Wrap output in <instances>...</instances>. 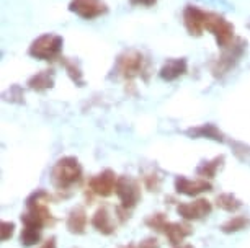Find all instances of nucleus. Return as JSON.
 <instances>
[{"label":"nucleus","mask_w":250,"mask_h":248,"mask_svg":"<svg viewBox=\"0 0 250 248\" xmlns=\"http://www.w3.org/2000/svg\"><path fill=\"white\" fill-rule=\"evenodd\" d=\"M146 70V60L138 51H128L118 59V72L125 78H134Z\"/></svg>","instance_id":"nucleus-6"},{"label":"nucleus","mask_w":250,"mask_h":248,"mask_svg":"<svg viewBox=\"0 0 250 248\" xmlns=\"http://www.w3.org/2000/svg\"><path fill=\"white\" fill-rule=\"evenodd\" d=\"M41 232H43L41 229L23 226L21 235H20V243L23 247H26V248L36 245V243H40V240H41Z\"/></svg>","instance_id":"nucleus-20"},{"label":"nucleus","mask_w":250,"mask_h":248,"mask_svg":"<svg viewBox=\"0 0 250 248\" xmlns=\"http://www.w3.org/2000/svg\"><path fill=\"white\" fill-rule=\"evenodd\" d=\"M211 210H213V206L205 198H198L190 203H180L177 206L178 216L185 221H200L209 216Z\"/></svg>","instance_id":"nucleus-7"},{"label":"nucleus","mask_w":250,"mask_h":248,"mask_svg":"<svg viewBox=\"0 0 250 248\" xmlns=\"http://www.w3.org/2000/svg\"><path fill=\"white\" fill-rule=\"evenodd\" d=\"M162 232L165 233V237H167L168 243H170L172 247L175 245H180L183 243L187 237H190L193 233V229L188 226L185 222H168L164 226Z\"/></svg>","instance_id":"nucleus-12"},{"label":"nucleus","mask_w":250,"mask_h":248,"mask_svg":"<svg viewBox=\"0 0 250 248\" xmlns=\"http://www.w3.org/2000/svg\"><path fill=\"white\" fill-rule=\"evenodd\" d=\"M2 242H7L8 238L13 237V233H15V224L13 222H8V221H2Z\"/></svg>","instance_id":"nucleus-22"},{"label":"nucleus","mask_w":250,"mask_h":248,"mask_svg":"<svg viewBox=\"0 0 250 248\" xmlns=\"http://www.w3.org/2000/svg\"><path fill=\"white\" fill-rule=\"evenodd\" d=\"M188 134L191 137H205V139H213L216 142H224V135L223 133L216 128L214 124H205V126H200V128H195V129H190Z\"/></svg>","instance_id":"nucleus-16"},{"label":"nucleus","mask_w":250,"mask_h":248,"mask_svg":"<svg viewBox=\"0 0 250 248\" xmlns=\"http://www.w3.org/2000/svg\"><path fill=\"white\" fill-rule=\"evenodd\" d=\"M116 212L118 209H115V212H113L111 206L108 204H103L102 208H98L92 217L93 229L103 233V235H113L116 232Z\"/></svg>","instance_id":"nucleus-9"},{"label":"nucleus","mask_w":250,"mask_h":248,"mask_svg":"<svg viewBox=\"0 0 250 248\" xmlns=\"http://www.w3.org/2000/svg\"><path fill=\"white\" fill-rule=\"evenodd\" d=\"M40 248H58V245H56V238L54 237L46 238V240L43 242V245H41Z\"/></svg>","instance_id":"nucleus-25"},{"label":"nucleus","mask_w":250,"mask_h":248,"mask_svg":"<svg viewBox=\"0 0 250 248\" xmlns=\"http://www.w3.org/2000/svg\"><path fill=\"white\" fill-rule=\"evenodd\" d=\"M54 83V74L53 70H41L40 74L33 76L30 80H28V85L30 88L36 92H43V90H48V88L53 87Z\"/></svg>","instance_id":"nucleus-15"},{"label":"nucleus","mask_w":250,"mask_h":248,"mask_svg":"<svg viewBox=\"0 0 250 248\" xmlns=\"http://www.w3.org/2000/svg\"><path fill=\"white\" fill-rule=\"evenodd\" d=\"M249 226H250V219L247 216H234L232 219H229L228 222H224L221 226V230L224 233H235L247 229Z\"/></svg>","instance_id":"nucleus-19"},{"label":"nucleus","mask_w":250,"mask_h":248,"mask_svg":"<svg viewBox=\"0 0 250 248\" xmlns=\"http://www.w3.org/2000/svg\"><path fill=\"white\" fill-rule=\"evenodd\" d=\"M115 193L118 196V199H120L121 208L125 209L126 212H128L129 209L136 208L141 201V198H143L139 183L133 178V176H128V175L118 176Z\"/></svg>","instance_id":"nucleus-2"},{"label":"nucleus","mask_w":250,"mask_h":248,"mask_svg":"<svg viewBox=\"0 0 250 248\" xmlns=\"http://www.w3.org/2000/svg\"><path fill=\"white\" fill-rule=\"evenodd\" d=\"M69 8L70 12L85 20H93L108 12V7L103 0H72Z\"/></svg>","instance_id":"nucleus-8"},{"label":"nucleus","mask_w":250,"mask_h":248,"mask_svg":"<svg viewBox=\"0 0 250 248\" xmlns=\"http://www.w3.org/2000/svg\"><path fill=\"white\" fill-rule=\"evenodd\" d=\"M144 183L146 186L149 188V191H159V186H160V176L157 175H146L144 176Z\"/></svg>","instance_id":"nucleus-23"},{"label":"nucleus","mask_w":250,"mask_h":248,"mask_svg":"<svg viewBox=\"0 0 250 248\" xmlns=\"http://www.w3.org/2000/svg\"><path fill=\"white\" fill-rule=\"evenodd\" d=\"M172 248H193V245H190V243H180V245H175Z\"/></svg>","instance_id":"nucleus-27"},{"label":"nucleus","mask_w":250,"mask_h":248,"mask_svg":"<svg viewBox=\"0 0 250 248\" xmlns=\"http://www.w3.org/2000/svg\"><path fill=\"white\" fill-rule=\"evenodd\" d=\"M116 181H118L116 173L110 170V168H106V170L100 172L98 175L92 176L88 180V191L95 196H100V198H110L115 193Z\"/></svg>","instance_id":"nucleus-5"},{"label":"nucleus","mask_w":250,"mask_h":248,"mask_svg":"<svg viewBox=\"0 0 250 248\" xmlns=\"http://www.w3.org/2000/svg\"><path fill=\"white\" fill-rule=\"evenodd\" d=\"M165 224H167V217H165V214H162V212L152 214V216H149L146 219V226L154 229V230H157V232H162Z\"/></svg>","instance_id":"nucleus-21"},{"label":"nucleus","mask_w":250,"mask_h":248,"mask_svg":"<svg viewBox=\"0 0 250 248\" xmlns=\"http://www.w3.org/2000/svg\"><path fill=\"white\" fill-rule=\"evenodd\" d=\"M205 18L206 12L196 5H188L183 10V23H185L188 33L193 36H200L201 31L205 30Z\"/></svg>","instance_id":"nucleus-11"},{"label":"nucleus","mask_w":250,"mask_h":248,"mask_svg":"<svg viewBox=\"0 0 250 248\" xmlns=\"http://www.w3.org/2000/svg\"><path fill=\"white\" fill-rule=\"evenodd\" d=\"M125 248H134L133 245H129V247H125Z\"/></svg>","instance_id":"nucleus-28"},{"label":"nucleus","mask_w":250,"mask_h":248,"mask_svg":"<svg viewBox=\"0 0 250 248\" xmlns=\"http://www.w3.org/2000/svg\"><path fill=\"white\" fill-rule=\"evenodd\" d=\"M216 206H218L219 209L226 210V212H237V210L242 208V201L237 199L230 193H223L216 198Z\"/></svg>","instance_id":"nucleus-18"},{"label":"nucleus","mask_w":250,"mask_h":248,"mask_svg":"<svg viewBox=\"0 0 250 248\" xmlns=\"http://www.w3.org/2000/svg\"><path fill=\"white\" fill-rule=\"evenodd\" d=\"M187 72V60L185 59H170L164 64V67L160 69V77L167 82L177 80L178 77H182Z\"/></svg>","instance_id":"nucleus-14"},{"label":"nucleus","mask_w":250,"mask_h":248,"mask_svg":"<svg viewBox=\"0 0 250 248\" xmlns=\"http://www.w3.org/2000/svg\"><path fill=\"white\" fill-rule=\"evenodd\" d=\"M223 163H224V157L223 155L216 157V158H213V160H209V162H203L201 165L196 168V175L201 176L203 180L214 178L218 170L223 167Z\"/></svg>","instance_id":"nucleus-17"},{"label":"nucleus","mask_w":250,"mask_h":248,"mask_svg":"<svg viewBox=\"0 0 250 248\" xmlns=\"http://www.w3.org/2000/svg\"><path fill=\"white\" fill-rule=\"evenodd\" d=\"M51 181L58 191H69L82 181V165L75 157H62L51 170Z\"/></svg>","instance_id":"nucleus-1"},{"label":"nucleus","mask_w":250,"mask_h":248,"mask_svg":"<svg viewBox=\"0 0 250 248\" xmlns=\"http://www.w3.org/2000/svg\"><path fill=\"white\" fill-rule=\"evenodd\" d=\"M62 49V38L58 35H43L33 41L30 54L40 60H54Z\"/></svg>","instance_id":"nucleus-4"},{"label":"nucleus","mask_w":250,"mask_h":248,"mask_svg":"<svg viewBox=\"0 0 250 248\" xmlns=\"http://www.w3.org/2000/svg\"><path fill=\"white\" fill-rule=\"evenodd\" d=\"M133 5H143V7H150L152 3H155V0H131Z\"/></svg>","instance_id":"nucleus-26"},{"label":"nucleus","mask_w":250,"mask_h":248,"mask_svg":"<svg viewBox=\"0 0 250 248\" xmlns=\"http://www.w3.org/2000/svg\"><path fill=\"white\" fill-rule=\"evenodd\" d=\"M139 248H159V242L157 238H144L143 242L139 243Z\"/></svg>","instance_id":"nucleus-24"},{"label":"nucleus","mask_w":250,"mask_h":248,"mask_svg":"<svg viewBox=\"0 0 250 248\" xmlns=\"http://www.w3.org/2000/svg\"><path fill=\"white\" fill-rule=\"evenodd\" d=\"M87 224H88V217L82 206H75V208L70 209L67 221H65V226H67V230L70 233H75V235L85 233Z\"/></svg>","instance_id":"nucleus-13"},{"label":"nucleus","mask_w":250,"mask_h":248,"mask_svg":"<svg viewBox=\"0 0 250 248\" xmlns=\"http://www.w3.org/2000/svg\"><path fill=\"white\" fill-rule=\"evenodd\" d=\"M205 30L209 31L211 35H214V38L221 48H228L234 39V26L224 17L218 15V13L206 12Z\"/></svg>","instance_id":"nucleus-3"},{"label":"nucleus","mask_w":250,"mask_h":248,"mask_svg":"<svg viewBox=\"0 0 250 248\" xmlns=\"http://www.w3.org/2000/svg\"><path fill=\"white\" fill-rule=\"evenodd\" d=\"M213 190V185L206 180H190L187 176H177L175 178V191L178 194H185V196H198L201 193Z\"/></svg>","instance_id":"nucleus-10"}]
</instances>
